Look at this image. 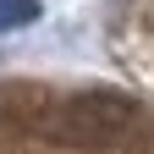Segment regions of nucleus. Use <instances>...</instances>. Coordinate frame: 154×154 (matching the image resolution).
Here are the masks:
<instances>
[{
  "mask_svg": "<svg viewBox=\"0 0 154 154\" xmlns=\"http://www.w3.org/2000/svg\"><path fill=\"white\" fill-rule=\"evenodd\" d=\"M149 127H154L149 110L132 105L127 94H110V88L50 94L44 88V105H38V121L28 138H38L44 149H61V154H127Z\"/></svg>",
  "mask_w": 154,
  "mask_h": 154,
  "instance_id": "1",
  "label": "nucleus"
},
{
  "mask_svg": "<svg viewBox=\"0 0 154 154\" xmlns=\"http://www.w3.org/2000/svg\"><path fill=\"white\" fill-rule=\"evenodd\" d=\"M33 17V6L28 0H0V28H11V22H28Z\"/></svg>",
  "mask_w": 154,
  "mask_h": 154,
  "instance_id": "2",
  "label": "nucleus"
}]
</instances>
